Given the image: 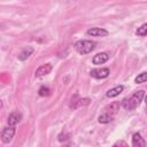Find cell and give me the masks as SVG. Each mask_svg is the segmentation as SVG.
<instances>
[{"instance_id": "1", "label": "cell", "mask_w": 147, "mask_h": 147, "mask_svg": "<svg viewBox=\"0 0 147 147\" xmlns=\"http://www.w3.org/2000/svg\"><path fill=\"white\" fill-rule=\"evenodd\" d=\"M144 96H145V92L142 90H139V91L134 92L130 98L123 99L122 107L124 109H126V110H133V109H136L140 105V102H141Z\"/></svg>"}, {"instance_id": "2", "label": "cell", "mask_w": 147, "mask_h": 147, "mask_svg": "<svg viewBox=\"0 0 147 147\" xmlns=\"http://www.w3.org/2000/svg\"><path fill=\"white\" fill-rule=\"evenodd\" d=\"M95 45H96L95 41L87 40V39H83V40H78V41L75 44V48H76V51H77L79 54L85 55V54L91 53V52L95 48Z\"/></svg>"}, {"instance_id": "3", "label": "cell", "mask_w": 147, "mask_h": 147, "mask_svg": "<svg viewBox=\"0 0 147 147\" xmlns=\"http://www.w3.org/2000/svg\"><path fill=\"white\" fill-rule=\"evenodd\" d=\"M90 99L88 98H79L78 94L76 93L71 100H70V108L71 109H76V108H79V107H85V106H88L90 105Z\"/></svg>"}, {"instance_id": "4", "label": "cell", "mask_w": 147, "mask_h": 147, "mask_svg": "<svg viewBox=\"0 0 147 147\" xmlns=\"http://www.w3.org/2000/svg\"><path fill=\"white\" fill-rule=\"evenodd\" d=\"M15 132H16V127L14 125H9V126H6L2 132H1V140L3 144H8L11 141V139L14 138L15 136Z\"/></svg>"}, {"instance_id": "5", "label": "cell", "mask_w": 147, "mask_h": 147, "mask_svg": "<svg viewBox=\"0 0 147 147\" xmlns=\"http://www.w3.org/2000/svg\"><path fill=\"white\" fill-rule=\"evenodd\" d=\"M110 74V70L108 68H98V69H93L91 70L90 75L93 77V78H96V79H103V78H107Z\"/></svg>"}, {"instance_id": "6", "label": "cell", "mask_w": 147, "mask_h": 147, "mask_svg": "<svg viewBox=\"0 0 147 147\" xmlns=\"http://www.w3.org/2000/svg\"><path fill=\"white\" fill-rule=\"evenodd\" d=\"M86 33L92 37H106L108 36L109 32L103 28H91L86 31Z\"/></svg>"}, {"instance_id": "7", "label": "cell", "mask_w": 147, "mask_h": 147, "mask_svg": "<svg viewBox=\"0 0 147 147\" xmlns=\"http://www.w3.org/2000/svg\"><path fill=\"white\" fill-rule=\"evenodd\" d=\"M109 60V54L106 53V52H101V53H98L96 55L93 56L92 59V62L93 64H103L105 62H107Z\"/></svg>"}, {"instance_id": "8", "label": "cell", "mask_w": 147, "mask_h": 147, "mask_svg": "<svg viewBox=\"0 0 147 147\" xmlns=\"http://www.w3.org/2000/svg\"><path fill=\"white\" fill-rule=\"evenodd\" d=\"M52 71V64H49V63H46V64H42V65H40L37 70H36V72H34V76L36 77H42V76H46V75H48L49 72Z\"/></svg>"}, {"instance_id": "9", "label": "cell", "mask_w": 147, "mask_h": 147, "mask_svg": "<svg viewBox=\"0 0 147 147\" xmlns=\"http://www.w3.org/2000/svg\"><path fill=\"white\" fill-rule=\"evenodd\" d=\"M21 119H22V115H21L18 111H14V113H11V114L8 116L7 122H8V125H14V126H16V125L21 122Z\"/></svg>"}, {"instance_id": "10", "label": "cell", "mask_w": 147, "mask_h": 147, "mask_svg": "<svg viewBox=\"0 0 147 147\" xmlns=\"http://www.w3.org/2000/svg\"><path fill=\"white\" fill-rule=\"evenodd\" d=\"M132 146H134V147H145L146 146V141L139 132H137L132 136Z\"/></svg>"}, {"instance_id": "11", "label": "cell", "mask_w": 147, "mask_h": 147, "mask_svg": "<svg viewBox=\"0 0 147 147\" xmlns=\"http://www.w3.org/2000/svg\"><path fill=\"white\" fill-rule=\"evenodd\" d=\"M33 53V47H30V46H28V47H25V48H23L22 51H21V53L18 54V60L20 61H25L31 54Z\"/></svg>"}, {"instance_id": "12", "label": "cell", "mask_w": 147, "mask_h": 147, "mask_svg": "<svg viewBox=\"0 0 147 147\" xmlns=\"http://www.w3.org/2000/svg\"><path fill=\"white\" fill-rule=\"evenodd\" d=\"M123 90H124V86H123V85H118V86H115L114 88H110V90L106 93V95H107L108 98H115V96L119 95V94L123 92Z\"/></svg>"}, {"instance_id": "13", "label": "cell", "mask_w": 147, "mask_h": 147, "mask_svg": "<svg viewBox=\"0 0 147 147\" xmlns=\"http://www.w3.org/2000/svg\"><path fill=\"white\" fill-rule=\"evenodd\" d=\"M113 119H114V115H111V114H109V113H106V111H105L103 114H101V115L98 117L99 123H102V124L110 123Z\"/></svg>"}, {"instance_id": "14", "label": "cell", "mask_w": 147, "mask_h": 147, "mask_svg": "<svg viewBox=\"0 0 147 147\" xmlns=\"http://www.w3.org/2000/svg\"><path fill=\"white\" fill-rule=\"evenodd\" d=\"M105 110H106V113H109L111 115H115L119 110V102H113L111 105L107 106L105 108Z\"/></svg>"}, {"instance_id": "15", "label": "cell", "mask_w": 147, "mask_h": 147, "mask_svg": "<svg viewBox=\"0 0 147 147\" xmlns=\"http://www.w3.org/2000/svg\"><path fill=\"white\" fill-rule=\"evenodd\" d=\"M136 33H137V36H140V37L147 36V23H145L140 28H138V30L136 31Z\"/></svg>"}, {"instance_id": "16", "label": "cell", "mask_w": 147, "mask_h": 147, "mask_svg": "<svg viewBox=\"0 0 147 147\" xmlns=\"http://www.w3.org/2000/svg\"><path fill=\"white\" fill-rule=\"evenodd\" d=\"M134 82H136L137 84H141V83H145V82H147V72L145 71V72H141L140 75H138V76L136 77Z\"/></svg>"}, {"instance_id": "17", "label": "cell", "mask_w": 147, "mask_h": 147, "mask_svg": "<svg viewBox=\"0 0 147 147\" xmlns=\"http://www.w3.org/2000/svg\"><path fill=\"white\" fill-rule=\"evenodd\" d=\"M39 95L40 96H47V95H49L51 94V90L48 88V87H46V86H41L40 88H39Z\"/></svg>"}, {"instance_id": "18", "label": "cell", "mask_w": 147, "mask_h": 147, "mask_svg": "<svg viewBox=\"0 0 147 147\" xmlns=\"http://www.w3.org/2000/svg\"><path fill=\"white\" fill-rule=\"evenodd\" d=\"M69 138H70V134H69V133H67V132H62V133H60V134L57 136V139H59V141H60V142L67 141Z\"/></svg>"}, {"instance_id": "19", "label": "cell", "mask_w": 147, "mask_h": 147, "mask_svg": "<svg viewBox=\"0 0 147 147\" xmlns=\"http://www.w3.org/2000/svg\"><path fill=\"white\" fill-rule=\"evenodd\" d=\"M116 145H124V146H126V144H125V142H123V141H121V142H116V144H115V146H116Z\"/></svg>"}, {"instance_id": "20", "label": "cell", "mask_w": 147, "mask_h": 147, "mask_svg": "<svg viewBox=\"0 0 147 147\" xmlns=\"http://www.w3.org/2000/svg\"><path fill=\"white\" fill-rule=\"evenodd\" d=\"M145 102H146V105H147V94L145 95Z\"/></svg>"}, {"instance_id": "21", "label": "cell", "mask_w": 147, "mask_h": 147, "mask_svg": "<svg viewBox=\"0 0 147 147\" xmlns=\"http://www.w3.org/2000/svg\"><path fill=\"white\" fill-rule=\"evenodd\" d=\"M146 106H147V105H146Z\"/></svg>"}]
</instances>
